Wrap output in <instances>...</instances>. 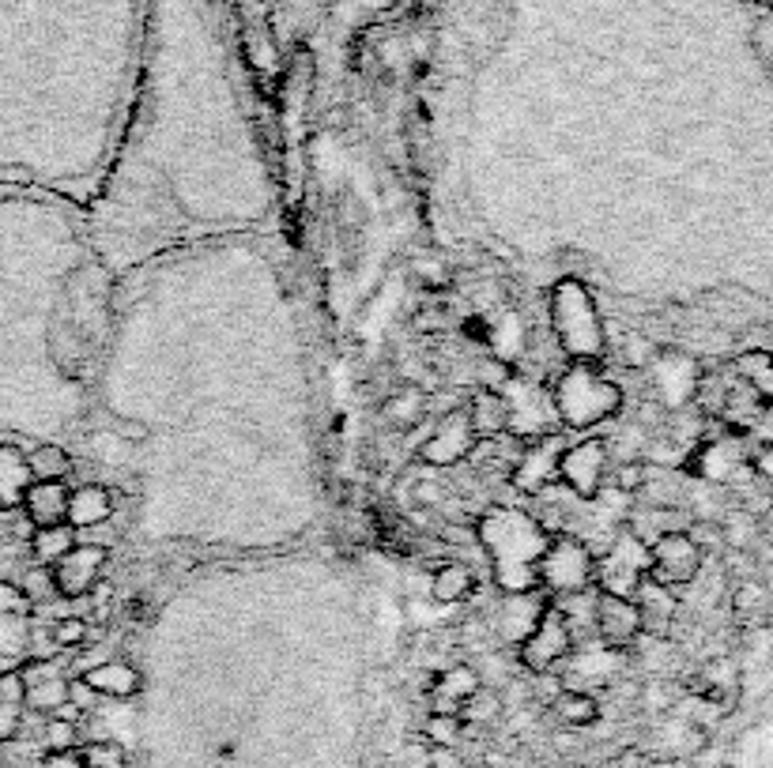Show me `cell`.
Here are the masks:
<instances>
[{
	"label": "cell",
	"instance_id": "7",
	"mask_svg": "<svg viewBox=\"0 0 773 768\" xmlns=\"http://www.w3.org/2000/svg\"><path fill=\"white\" fill-rule=\"evenodd\" d=\"M574 652H577L574 630H570V622L562 617L555 603H548V611L540 614L535 630L517 644V659H521V667L532 670V675H555L562 664L574 659Z\"/></svg>",
	"mask_w": 773,
	"mask_h": 768
},
{
	"label": "cell",
	"instance_id": "36",
	"mask_svg": "<svg viewBox=\"0 0 773 768\" xmlns=\"http://www.w3.org/2000/svg\"><path fill=\"white\" fill-rule=\"evenodd\" d=\"M498 712H503V701H498V693L483 686V690L461 709V720L464 723H487V720H495Z\"/></svg>",
	"mask_w": 773,
	"mask_h": 768
},
{
	"label": "cell",
	"instance_id": "29",
	"mask_svg": "<svg viewBox=\"0 0 773 768\" xmlns=\"http://www.w3.org/2000/svg\"><path fill=\"white\" fill-rule=\"evenodd\" d=\"M468 723L461 716H445V712H430L427 723H423V738L434 749H456V743L464 738Z\"/></svg>",
	"mask_w": 773,
	"mask_h": 768
},
{
	"label": "cell",
	"instance_id": "8",
	"mask_svg": "<svg viewBox=\"0 0 773 768\" xmlns=\"http://www.w3.org/2000/svg\"><path fill=\"white\" fill-rule=\"evenodd\" d=\"M503 396H506V411H509V437L532 441V437L555 434L559 430L551 388H543L535 381H521V377H509L503 385Z\"/></svg>",
	"mask_w": 773,
	"mask_h": 768
},
{
	"label": "cell",
	"instance_id": "41",
	"mask_svg": "<svg viewBox=\"0 0 773 768\" xmlns=\"http://www.w3.org/2000/svg\"><path fill=\"white\" fill-rule=\"evenodd\" d=\"M8 765V757H4V743H0V768H4Z\"/></svg>",
	"mask_w": 773,
	"mask_h": 768
},
{
	"label": "cell",
	"instance_id": "28",
	"mask_svg": "<svg viewBox=\"0 0 773 768\" xmlns=\"http://www.w3.org/2000/svg\"><path fill=\"white\" fill-rule=\"evenodd\" d=\"M27 464H31V475L34 482H65L73 475V456L65 453L54 441H42L27 453Z\"/></svg>",
	"mask_w": 773,
	"mask_h": 768
},
{
	"label": "cell",
	"instance_id": "4",
	"mask_svg": "<svg viewBox=\"0 0 773 768\" xmlns=\"http://www.w3.org/2000/svg\"><path fill=\"white\" fill-rule=\"evenodd\" d=\"M596 550L585 538L559 532L551 535L548 550L540 558V591H548V599H566L577 591L596 588Z\"/></svg>",
	"mask_w": 773,
	"mask_h": 768
},
{
	"label": "cell",
	"instance_id": "32",
	"mask_svg": "<svg viewBox=\"0 0 773 768\" xmlns=\"http://www.w3.org/2000/svg\"><path fill=\"white\" fill-rule=\"evenodd\" d=\"M87 633H91V622L80 614H65L49 625V641H54V648H80V644H87Z\"/></svg>",
	"mask_w": 773,
	"mask_h": 768
},
{
	"label": "cell",
	"instance_id": "27",
	"mask_svg": "<svg viewBox=\"0 0 773 768\" xmlns=\"http://www.w3.org/2000/svg\"><path fill=\"white\" fill-rule=\"evenodd\" d=\"M76 546V527L68 524H54V527H34L31 532V558L34 565H54L65 558L68 550Z\"/></svg>",
	"mask_w": 773,
	"mask_h": 768
},
{
	"label": "cell",
	"instance_id": "33",
	"mask_svg": "<svg viewBox=\"0 0 773 768\" xmlns=\"http://www.w3.org/2000/svg\"><path fill=\"white\" fill-rule=\"evenodd\" d=\"M80 768H129V757L118 743L102 738V743L80 746Z\"/></svg>",
	"mask_w": 773,
	"mask_h": 768
},
{
	"label": "cell",
	"instance_id": "15",
	"mask_svg": "<svg viewBox=\"0 0 773 768\" xmlns=\"http://www.w3.org/2000/svg\"><path fill=\"white\" fill-rule=\"evenodd\" d=\"M31 611L34 603L15 585H0V659L31 656Z\"/></svg>",
	"mask_w": 773,
	"mask_h": 768
},
{
	"label": "cell",
	"instance_id": "10",
	"mask_svg": "<svg viewBox=\"0 0 773 768\" xmlns=\"http://www.w3.org/2000/svg\"><path fill=\"white\" fill-rule=\"evenodd\" d=\"M570 441L559 434H543V437H532L521 445V453H517L514 467H509V487H514L521 498H535V493H543L548 487H555V467H559V456L562 448H566Z\"/></svg>",
	"mask_w": 773,
	"mask_h": 768
},
{
	"label": "cell",
	"instance_id": "18",
	"mask_svg": "<svg viewBox=\"0 0 773 768\" xmlns=\"http://www.w3.org/2000/svg\"><path fill=\"white\" fill-rule=\"evenodd\" d=\"M34 475L27 464V448L15 441H0V509L12 512L23 505Z\"/></svg>",
	"mask_w": 773,
	"mask_h": 768
},
{
	"label": "cell",
	"instance_id": "13",
	"mask_svg": "<svg viewBox=\"0 0 773 768\" xmlns=\"http://www.w3.org/2000/svg\"><path fill=\"white\" fill-rule=\"evenodd\" d=\"M110 550L99 543H76L73 550L65 554L54 565V585L60 599H87L95 588L102 585V572H107Z\"/></svg>",
	"mask_w": 773,
	"mask_h": 768
},
{
	"label": "cell",
	"instance_id": "31",
	"mask_svg": "<svg viewBox=\"0 0 773 768\" xmlns=\"http://www.w3.org/2000/svg\"><path fill=\"white\" fill-rule=\"evenodd\" d=\"M15 588H20L34 606H38V603H54V599H60V596H57V585H54V569H49V565H31V569L23 572L20 585H15Z\"/></svg>",
	"mask_w": 773,
	"mask_h": 768
},
{
	"label": "cell",
	"instance_id": "38",
	"mask_svg": "<svg viewBox=\"0 0 773 768\" xmlns=\"http://www.w3.org/2000/svg\"><path fill=\"white\" fill-rule=\"evenodd\" d=\"M38 768H80V746L76 749H46Z\"/></svg>",
	"mask_w": 773,
	"mask_h": 768
},
{
	"label": "cell",
	"instance_id": "17",
	"mask_svg": "<svg viewBox=\"0 0 773 768\" xmlns=\"http://www.w3.org/2000/svg\"><path fill=\"white\" fill-rule=\"evenodd\" d=\"M483 690V678L476 667L468 664H453L445 670H438L430 678L427 693H430V712H445V716H461V709Z\"/></svg>",
	"mask_w": 773,
	"mask_h": 768
},
{
	"label": "cell",
	"instance_id": "39",
	"mask_svg": "<svg viewBox=\"0 0 773 768\" xmlns=\"http://www.w3.org/2000/svg\"><path fill=\"white\" fill-rule=\"evenodd\" d=\"M464 335H468V340L487 343V347H490V335H495V329H490L487 316H468V321H464Z\"/></svg>",
	"mask_w": 773,
	"mask_h": 768
},
{
	"label": "cell",
	"instance_id": "6",
	"mask_svg": "<svg viewBox=\"0 0 773 768\" xmlns=\"http://www.w3.org/2000/svg\"><path fill=\"white\" fill-rule=\"evenodd\" d=\"M611 475V441L608 437H582L562 448L555 467V487H566L577 501H593L604 493Z\"/></svg>",
	"mask_w": 773,
	"mask_h": 768
},
{
	"label": "cell",
	"instance_id": "19",
	"mask_svg": "<svg viewBox=\"0 0 773 768\" xmlns=\"http://www.w3.org/2000/svg\"><path fill=\"white\" fill-rule=\"evenodd\" d=\"M113 493L99 482H84V487L68 490V516L65 524L76 527V532H91V527H102L113 516Z\"/></svg>",
	"mask_w": 773,
	"mask_h": 768
},
{
	"label": "cell",
	"instance_id": "22",
	"mask_svg": "<svg viewBox=\"0 0 773 768\" xmlns=\"http://www.w3.org/2000/svg\"><path fill=\"white\" fill-rule=\"evenodd\" d=\"M638 614H641V637L645 633H656V637H664L667 625L675 622V614H680V596H672V588L656 585V580H641L638 596Z\"/></svg>",
	"mask_w": 773,
	"mask_h": 768
},
{
	"label": "cell",
	"instance_id": "24",
	"mask_svg": "<svg viewBox=\"0 0 773 768\" xmlns=\"http://www.w3.org/2000/svg\"><path fill=\"white\" fill-rule=\"evenodd\" d=\"M23 516L31 527H54L65 524L68 516V487L65 482H31L27 498H23Z\"/></svg>",
	"mask_w": 773,
	"mask_h": 768
},
{
	"label": "cell",
	"instance_id": "16",
	"mask_svg": "<svg viewBox=\"0 0 773 768\" xmlns=\"http://www.w3.org/2000/svg\"><path fill=\"white\" fill-rule=\"evenodd\" d=\"M596 637L611 652L634 648L641 637V614L634 599H619V596L596 599Z\"/></svg>",
	"mask_w": 773,
	"mask_h": 768
},
{
	"label": "cell",
	"instance_id": "9",
	"mask_svg": "<svg viewBox=\"0 0 773 768\" xmlns=\"http://www.w3.org/2000/svg\"><path fill=\"white\" fill-rule=\"evenodd\" d=\"M706 561V550L691 538V532H672L661 535L656 543H649V580L664 588H683L694 585Z\"/></svg>",
	"mask_w": 773,
	"mask_h": 768
},
{
	"label": "cell",
	"instance_id": "21",
	"mask_svg": "<svg viewBox=\"0 0 773 768\" xmlns=\"http://www.w3.org/2000/svg\"><path fill=\"white\" fill-rule=\"evenodd\" d=\"M80 678L99 697H113V701H129V697H136L144 690V675H140L133 664H125V659L95 664V667H87Z\"/></svg>",
	"mask_w": 773,
	"mask_h": 768
},
{
	"label": "cell",
	"instance_id": "40",
	"mask_svg": "<svg viewBox=\"0 0 773 768\" xmlns=\"http://www.w3.org/2000/svg\"><path fill=\"white\" fill-rule=\"evenodd\" d=\"M759 471H762V475H770V479H773V453H762Z\"/></svg>",
	"mask_w": 773,
	"mask_h": 768
},
{
	"label": "cell",
	"instance_id": "34",
	"mask_svg": "<svg viewBox=\"0 0 773 768\" xmlns=\"http://www.w3.org/2000/svg\"><path fill=\"white\" fill-rule=\"evenodd\" d=\"M611 487L619 490V493H627V498H638L641 487H645V479H649V467L645 460H622V464H615L611 467Z\"/></svg>",
	"mask_w": 773,
	"mask_h": 768
},
{
	"label": "cell",
	"instance_id": "2",
	"mask_svg": "<svg viewBox=\"0 0 773 768\" xmlns=\"http://www.w3.org/2000/svg\"><path fill=\"white\" fill-rule=\"evenodd\" d=\"M548 321L566 361L600 366L608 358V329H604L600 305H596V294L588 290V282L577 276L559 279L548 294Z\"/></svg>",
	"mask_w": 773,
	"mask_h": 768
},
{
	"label": "cell",
	"instance_id": "12",
	"mask_svg": "<svg viewBox=\"0 0 773 768\" xmlns=\"http://www.w3.org/2000/svg\"><path fill=\"white\" fill-rule=\"evenodd\" d=\"M476 445H479V437L468 422V411L453 408L434 422V430H430L427 441L419 445V460L427 467H456L476 453Z\"/></svg>",
	"mask_w": 773,
	"mask_h": 768
},
{
	"label": "cell",
	"instance_id": "23",
	"mask_svg": "<svg viewBox=\"0 0 773 768\" xmlns=\"http://www.w3.org/2000/svg\"><path fill=\"white\" fill-rule=\"evenodd\" d=\"M468 411V422L476 430L479 441H495L509 434V411H506V396L495 392V388H476L472 400L464 403Z\"/></svg>",
	"mask_w": 773,
	"mask_h": 768
},
{
	"label": "cell",
	"instance_id": "5",
	"mask_svg": "<svg viewBox=\"0 0 773 768\" xmlns=\"http://www.w3.org/2000/svg\"><path fill=\"white\" fill-rule=\"evenodd\" d=\"M645 577H649V546L638 535H630L627 527H619L608 538V546L596 554V577H593L596 591L600 596L634 599Z\"/></svg>",
	"mask_w": 773,
	"mask_h": 768
},
{
	"label": "cell",
	"instance_id": "14",
	"mask_svg": "<svg viewBox=\"0 0 773 768\" xmlns=\"http://www.w3.org/2000/svg\"><path fill=\"white\" fill-rule=\"evenodd\" d=\"M20 678H23V701H27V712L54 716L60 704L68 701V678L60 675L54 659H23Z\"/></svg>",
	"mask_w": 773,
	"mask_h": 768
},
{
	"label": "cell",
	"instance_id": "3",
	"mask_svg": "<svg viewBox=\"0 0 773 768\" xmlns=\"http://www.w3.org/2000/svg\"><path fill=\"white\" fill-rule=\"evenodd\" d=\"M548 388L559 414V426L566 430L600 426V422L615 419L622 411V400H627L622 388L611 377H604L600 366H588V361H566Z\"/></svg>",
	"mask_w": 773,
	"mask_h": 768
},
{
	"label": "cell",
	"instance_id": "26",
	"mask_svg": "<svg viewBox=\"0 0 773 768\" xmlns=\"http://www.w3.org/2000/svg\"><path fill=\"white\" fill-rule=\"evenodd\" d=\"M732 374L751 388L754 400L773 403V355L766 350H747L732 361Z\"/></svg>",
	"mask_w": 773,
	"mask_h": 768
},
{
	"label": "cell",
	"instance_id": "11",
	"mask_svg": "<svg viewBox=\"0 0 773 768\" xmlns=\"http://www.w3.org/2000/svg\"><path fill=\"white\" fill-rule=\"evenodd\" d=\"M548 591L532 588V591H503L495 603V611L487 617V630L503 648H517L529 633L535 630L540 614L548 611Z\"/></svg>",
	"mask_w": 773,
	"mask_h": 768
},
{
	"label": "cell",
	"instance_id": "30",
	"mask_svg": "<svg viewBox=\"0 0 773 768\" xmlns=\"http://www.w3.org/2000/svg\"><path fill=\"white\" fill-rule=\"evenodd\" d=\"M423 411H427V396L416 392V388H404V392H397L389 403H385V419H389L397 430L416 426V422L423 419Z\"/></svg>",
	"mask_w": 773,
	"mask_h": 768
},
{
	"label": "cell",
	"instance_id": "1",
	"mask_svg": "<svg viewBox=\"0 0 773 768\" xmlns=\"http://www.w3.org/2000/svg\"><path fill=\"white\" fill-rule=\"evenodd\" d=\"M476 543L487 554L498 591L540 588V558L551 543V532L535 520V512L517 505L487 509L476 520Z\"/></svg>",
	"mask_w": 773,
	"mask_h": 768
},
{
	"label": "cell",
	"instance_id": "35",
	"mask_svg": "<svg viewBox=\"0 0 773 768\" xmlns=\"http://www.w3.org/2000/svg\"><path fill=\"white\" fill-rule=\"evenodd\" d=\"M42 743H46V749H76L80 746V723L60 720V716H46Z\"/></svg>",
	"mask_w": 773,
	"mask_h": 768
},
{
	"label": "cell",
	"instance_id": "20",
	"mask_svg": "<svg viewBox=\"0 0 773 768\" xmlns=\"http://www.w3.org/2000/svg\"><path fill=\"white\" fill-rule=\"evenodd\" d=\"M479 591V580H476V569H472L468 561L461 558H445L434 565V572H430V599L434 603H468L472 596Z\"/></svg>",
	"mask_w": 773,
	"mask_h": 768
},
{
	"label": "cell",
	"instance_id": "25",
	"mask_svg": "<svg viewBox=\"0 0 773 768\" xmlns=\"http://www.w3.org/2000/svg\"><path fill=\"white\" fill-rule=\"evenodd\" d=\"M551 716L559 723H566V727H593V723L600 720V701L585 690H566V686H562V690L551 697Z\"/></svg>",
	"mask_w": 773,
	"mask_h": 768
},
{
	"label": "cell",
	"instance_id": "37",
	"mask_svg": "<svg viewBox=\"0 0 773 768\" xmlns=\"http://www.w3.org/2000/svg\"><path fill=\"white\" fill-rule=\"evenodd\" d=\"M68 704H76L80 712H91L95 704H99V693H95L91 686H87L84 678L76 675V678H68Z\"/></svg>",
	"mask_w": 773,
	"mask_h": 768
}]
</instances>
